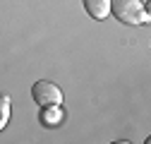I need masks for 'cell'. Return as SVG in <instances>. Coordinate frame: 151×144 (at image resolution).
<instances>
[{"label":"cell","instance_id":"cell-4","mask_svg":"<svg viewBox=\"0 0 151 144\" xmlns=\"http://www.w3.org/2000/svg\"><path fill=\"white\" fill-rule=\"evenodd\" d=\"M41 122L48 125V127L60 125V122H63V111H60V106H43V111H41Z\"/></svg>","mask_w":151,"mask_h":144},{"label":"cell","instance_id":"cell-5","mask_svg":"<svg viewBox=\"0 0 151 144\" xmlns=\"http://www.w3.org/2000/svg\"><path fill=\"white\" fill-rule=\"evenodd\" d=\"M7 122H10V96L0 94V132L7 127Z\"/></svg>","mask_w":151,"mask_h":144},{"label":"cell","instance_id":"cell-1","mask_svg":"<svg viewBox=\"0 0 151 144\" xmlns=\"http://www.w3.org/2000/svg\"><path fill=\"white\" fill-rule=\"evenodd\" d=\"M110 14L122 24H149V5L142 0H110Z\"/></svg>","mask_w":151,"mask_h":144},{"label":"cell","instance_id":"cell-2","mask_svg":"<svg viewBox=\"0 0 151 144\" xmlns=\"http://www.w3.org/2000/svg\"><path fill=\"white\" fill-rule=\"evenodd\" d=\"M31 96H34V101L39 103L41 108H43V106H60V103H63V91H60V86L55 84V82H48V79L34 82Z\"/></svg>","mask_w":151,"mask_h":144},{"label":"cell","instance_id":"cell-3","mask_svg":"<svg viewBox=\"0 0 151 144\" xmlns=\"http://www.w3.org/2000/svg\"><path fill=\"white\" fill-rule=\"evenodd\" d=\"M82 3L89 17H93V19H106L110 14V0H82Z\"/></svg>","mask_w":151,"mask_h":144}]
</instances>
